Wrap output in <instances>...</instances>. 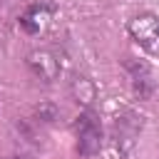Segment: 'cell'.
<instances>
[{"instance_id": "52a82bcc", "label": "cell", "mask_w": 159, "mask_h": 159, "mask_svg": "<svg viewBox=\"0 0 159 159\" xmlns=\"http://www.w3.org/2000/svg\"><path fill=\"white\" fill-rule=\"evenodd\" d=\"M67 92H70L72 102H77V104H82V107H89V104L97 99V87H94V82H92L89 77H84V75H72V80H70V84H67Z\"/></svg>"}, {"instance_id": "9c48e42d", "label": "cell", "mask_w": 159, "mask_h": 159, "mask_svg": "<svg viewBox=\"0 0 159 159\" xmlns=\"http://www.w3.org/2000/svg\"><path fill=\"white\" fill-rule=\"evenodd\" d=\"M12 159H27V157H12Z\"/></svg>"}, {"instance_id": "277c9868", "label": "cell", "mask_w": 159, "mask_h": 159, "mask_svg": "<svg viewBox=\"0 0 159 159\" xmlns=\"http://www.w3.org/2000/svg\"><path fill=\"white\" fill-rule=\"evenodd\" d=\"M25 62H27L30 72H32L37 80H42V82H55V80L60 77V72H62L60 57H57V52L50 50V47H37V50H32Z\"/></svg>"}, {"instance_id": "6da1fadb", "label": "cell", "mask_w": 159, "mask_h": 159, "mask_svg": "<svg viewBox=\"0 0 159 159\" xmlns=\"http://www.w3.org/2000/svg\"><path fill=\"white\" fill-rule=\"evenodd\" d=\"M75 139L82 157H94L102 149V122L92 109H84L75 119Z\"/></svg>"}, {"instance_id": "8992f818", "label": "cell", "mask_w": 159, "mask_h": 159, "mask_svg": "<svg viewBox=\"0 0 159 159\" xmlns=\"http://www.w3.org/2000/svg\"><path fill=\"white\" fill-rule=\"evenodd\" d=\"M50 17H52L50 5H45V2H32V5L25 7V12L17 17V22H20V27H22L27 35H40V32L50 25Z\"/></svg>"}, {"instance_id": "3957f363", "label": "cell", "mask_w": 159, "mask_h": 159, "mask_svg": "<svg viewBox=\"0 0 159 159\" xmlns=\"http://www.w3.org/2000/svg\"><path fill=\"white\" fill-rule=\"evenodd\" d=\"M139 132H142V117H137L134 112H122V114L114 119V127H112L114 149H117L119 154H129L132 147L137 144Z\"/></svg>"}, {"instance_id": "ba28073f", "label": "cell", "mask_w": 159, "mask_h": 159, "mask_svg": "<svg viewBox=\"0 0 159 159\" xmlns=\"http://www.w3.org/2000/svg\"><path fill=\"white\" fill-rule=\"evenodd\" d=\"M57 117H60V107L52 104V102H40V104L35 107V119H37V122L50 124V122H55Z\"/></svg>"}, {"instance_id": "5b68a950", "label": "cell", "mask_w": 159, "mask_h": 159, "mask_svg": "<svg viewBox=\"0 0 159 159\" xmlns=\"http://www.w3.org/2000/svg\"><path fill=\"white\" fill-rule=\"evenodd\" d=\"M124 70L129 72V80H132V89L139 99H149L154 94V77H152V70L147 62H139L134 57H127L124 60Z\"/></svg>"}, {"instance_id": "7a4b0ae2", "label": "cell", "mask_w": 159, "mask_h": 159, "mask_svg": "<svg viewBox=\"0 0 159 159\" xmlns=\"http://www.w3.org/2000/svg\"><path fill=\"white\" fill-rule=\"evenodd\" d=\"M132 40L152 55H159V17L154 12H139L127 25Z\"/></svg>"}]
</instances>
